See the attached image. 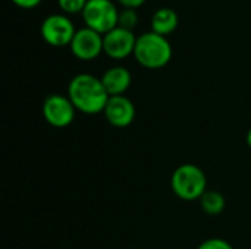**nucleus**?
Instances as JSON below:
<instances>
[{"label":"nucleus","instance_id":"2eb2a0df","mask_svg":"<svg viewBox=\"0 0 251 249\" xmlns=\"http://www.w3.org/2000/svg\"><path fill=\"white\" fill-rule=\"evenodd\" d=\"M197 249H234L229 242L221 239V238H212L204 241Z\"/></svg>","mask_w":251,"mask_h":249},{"label":"nucleus","instance_id":"7ed1b4c3","mask_svg":"<svg viewBox=\"0 0 251 249\" xmlns=\"http://www.w3.org/2000/svg\"><path fill=\"white\" fill-rule=\"evenodd\" d=\"M171 188L178 198L184 201H196L207 191V179L199 166L181 164L172 173Z\"/></svg>","mask_w":251,"mask_h":249},{"label":"nucleus","instance_id":"f8f14e48","mask_svg":"<svg viewBox=\"0 0 251 249\" xmlns=\"http://www.w3.org/2000/svg\"><path fill=\"white\" fill-rule=\"evenodd\" d=\"M201 208L209 216H218L225 208V197L213 189H207L200 198Z\"/></svg>","mask_w":251,"mask_h":249},{"label":"nucleus","instance_id":"f257e3e1","mask_svg":"<svg viewBox=\"0 0 251 249\" xmlns=\"http://www.w3.org/2000/svg\"><path fill=\"white\" fill-rule=\"evenodd\" d=\"M68 97L75 109L85 114L103 113L109 101L101 79L91 73L75 75L68 85Z\"/></svg>","mask_w":251,"mask_h":249},{"label":"nucleus","instance_id":"ddd939ff","mask_svg":"<svg viewBox=\"0 0 251 249\" xmlns=\"http://www.w3.org/2000/svg\"><path fill=\"white\" fill-rule=\"evenodd\" d=\"M138 23V15L135 12V9H124L122 12H119V21H118V26L132 31Z\"/></svg>","mask_w":251,"mask_h":249},{"label":"nucleus","instance_id":"f03ea898","mask_svg":"<svg viewBox=\"0 0 251 249\" xmlns=\"http://www.w3.org/2000/svg\"><path fill=\"white\" fill-rule=\"evenodd\" d=\"M134 57L146 69H160L171 62L172 45L163 35L153 31L144 32L137 37Z\"/></svg>","mask_w":251,"mask_h":249},{"label":"nucleus","instance_id":"6e6552de","mask_svg":"<svg viewBox=\"0 0 251 249\" xmlns=\"http://www.w3.org/2000/svg\"><path fill=\"white\" fill-rule=\"evenodd\" d=\"M135 43L137 37L132 31L116 26L103 35V53H106L110 59L122 60L134 54Z\"/></svg>","mask_w":251,"mask_h":249},{"label":"nucleus","instance_id":"9d476101","mask_svg":"<svg viewBox=\"0 0 251 249\" xmlns=\"http://www.w3.org/2000/svg\"><path fill=\"white\" fill-rule=\"evenodd\" d=\"M100 79H101L103 87H104L106 92L109 94V97H115V95H124L126 92V90L131 85L132 76L126 68L113 66V68L107 69Z\"/></svg>","mask_w":251,"mask_h":249},{"label":"nucleus","instance_id":"20e7f679","mask_svg":"<svg viewBox=\"0 0 251 249\" xmlns=\"http://www.w3.org/2000/svg\"><path fill=\"white\" fill-rule=\"evenodd\" d=\"M82 18L85 26L104 35L118 26L119 12L112 0H88Z\"/></svg>","mask_w":251,"mask_h":249},{"label":"nucleus","instance_id":"423d86ee","mask_svg":"<svg viewBox=\"0 0 251 249\" xmlns=\"http://www.w3.org/2000/svg\"><path fill=\"white\" fill-rule=\"evenodd\" d=\"M43 117L53 128H66L75 119V106L68 95L50 94L43 103Z\"/></svg>","mask_w":251,"mask_h":249},{"label":"nucleus","instance_id":"a211bd4d","mask_svg":"<svg viewBox=\"0 0 251 249\" xmlns=\"http://www.w3.org/2000/svg\"><path fill=\"white\" fill-rule=\"evenodd\" d=\"M247 145L251 148V129L249 131V134H247Z\"/></svg>","mask_w":251,"mask_h":249},{"label":"nucleus","instance_id":"f3484780","mask_svg":"<svg viewBox=\"0 0 251 249\" xmlns=\"http://www.w3.org/2000/svg\"><path fill=\"white\" fill-rule=\"evenodd\" d=\"M125 9H137L146 3V0H118Z\"/></svg>","mask_w":251,"mask_h":249},{"label":"nucleus","instance_id":"dca6fc26","mask_svg":"<svg viewBox=\"0 0 251 249\" xmlns=\"http://www.w3.org/2000/svg\"><path fill=\"white\" fill-rule=\"evenodd\" d=\"M12 1L22 9H34L41 3V0H12Z\"/></svg>","mask_w":251,"mask_h":249},{"label":"nucleus","instance_id":"9b49d317","mask_svg":"<svg viewBox=\"0 0 251 249\" xmlns=\"http://www.w3.org/2000/svg\"><path fill=\"white\" fill-rule=\"evenodd\" d=\"M178 13L171 7H160L151 16V31L163 37L172 34L178 28Z\"/></svg>","mask_w":251,"mask_h":249},{"label":"nucleus","instance_id":"4468645a","mask_svg":"<svg viewBox=\"0 0 251 249\" xmlns=\"http://www.w3.org/2000/svg\"><path fill=\"white\" fill-rule=\"evenodd\" d=\"M88 0H57L59 7L69 15H75V13H82L85 6H87Z\"/></svg>","mask_w":251,"mask_h":249},{"label":"nucleus","instance_id":"1a4fd4ad","mask_svg":"<svg viewBox=\"0 0 251 249\" xmlns=\"http://www.w3.org/2000/svg\"><path fill=\"white\" fill-rule=\"evenodd\" d=\"M106 120L115 128H126L135 119V106L125 95L109 97L103 112Z\"/></svg>","mask_w":251,"mask_h":249},{"label":"nucleus","instance_id":"0eeeda50","mask_svg":"<svg viewBox=\"0 0 251 249\" xmlns=\"http://www.w3.org/2000/svg\"><path fill=\"white\" fill-rule=\"evenodd\" d=\"M69 47L76 59L85 62L94 60L103 53V35L88 26H84L76 29Z\"/></svg>","mask_w":251,"mask_h":249},{"label":"nucleus","instance_id":"39448f33","mask_svg":"<svg viewBox=\"0 0 251 249\" xmlns=\"http://www.w3.org/2000/svg\"><path fill=\"white\" fill-rule=\"evenodd\" d=\"M43 40L53 47H66L71 45L75 37V26L66 15L53 13L44 18L40 26Z\"/></svg>","mask_w":251,"mask_h":249}]
</instances>
